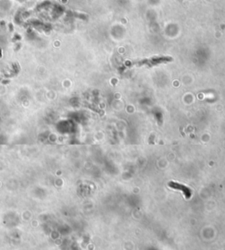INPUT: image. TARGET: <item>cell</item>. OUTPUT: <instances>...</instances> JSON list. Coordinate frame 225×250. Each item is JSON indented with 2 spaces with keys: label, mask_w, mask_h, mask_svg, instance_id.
<instances>
[{
  "label": "cell",
  "mask_w": 225,
  "mask_h": 250,
  "mask_svg": "<svg viewBox=\"0 0 225 250\" xmlns=\"http://www.w3.org/2000/svg\"><path fill=\"white\" fill-rule=\"evenodd\" d=\"M169 186L171 187V188H173V189L182 191L184 192V194H185V196L186 197H190V195H191V191H190L187 187L184 186V185H182V184H180V183H178L171 182V183H169Z\"/></svg>",
  "instance_id": "cell-1"
}]
</instances>
